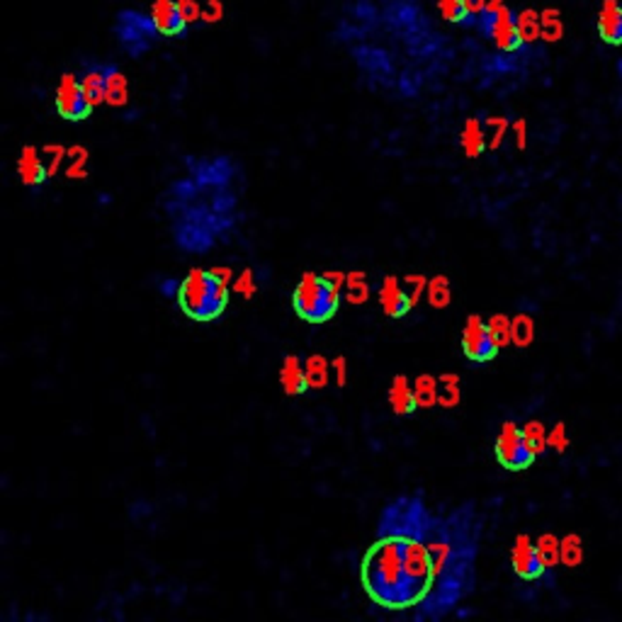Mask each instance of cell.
Segmentation results:
<instances>
[{
	"instance_id": "6da1fadb",
	"label": "cell",
	"mask_w": 622,
	"mask_h": 622,
	"mask_svg": "<svg viewBox=\"0 0 622 622\" xmlns=\"http://www.w3.org/2000/svg\"><path fill=\"white\" fill-rule=\"evenodd\" d=\"M362 589L382 608L404 610L420 606L436 581V559L426 542L377 538L360 569Z\"/></svg>"
},
{
	"instance_id": "7a4b0ae2",
	"label": "cell",
	"mask_w": 622,
	"mask_h": 622,
	"mask_svg": "<svg viewBox=\"0 0 622 622\" xmlns=\"http://www.w3.org/2000/svg\"><path fill=\"white\" fill-rule=\"evenodd\" d=\"M173 241L180 251L204 255L229 236L238 217L236 186H210L186 173L173 180L163 197Z\"/></svg>"
},
{
	"instance_id": "3957f363",
	"label": "cell",
	"mask_w": 622,
	"mask_h": 622,
	"mask_svg": "<svg viewBox=\"0 0 622 622\" xmlns=\"http://www.w3.org/2000/svg\"><path fill=\"white\" fill-rule=\"evenodd\" d=\"M177 304L187 319L210 324L227 311L229 285L212 270H190L180 287Z\"/></svg>"
},
{
	"instance_id": "277c9868",
	"label": "cell",
	"mask_w": 622,
	"mask_h": 622,
	"mask_svg": "<svg viewBox=\"0 0 622 622\" xmlns=\"http://www.w3.org/2000/svg\"><path fill=\"white\" fill-rule=\"evenodd\" d=\"M433 518L420 497H399L382 511L377 523V538L426 540Z\"/></svg>"
},
{
	"instance_id": "5b68a950",
	"label": "cell",
	"mask_w": 622,
	"mask_h": 622,
	"mask_svg": "<svg viewBox=\"0 0 622 622\" xmlns=\"http://www.w3.org/2000/svg\"><path fill=\"white\" fill-rule=\"evenodd\" d=\"M292 307L297 316L307 324H326L338 314L341 289L331 285L324 275H304L292 292Z\"/></svg>"
},
{
	"instance_id": "8992f818",
	"label": "cell",
	"mask_w": 622,
	"mask_h": 622,
	"mask_svg": "<svg viewBox=\"0 0 622 622\" xmlns=\"http://www.w3.org/2000/svg\"><path fill=\"white\" fill-rule=\"evenodd\" d=\"M494 454H497L498 464L504 470L511 471H523L532 467V462L538 460V450L532 447V443L528 440V436L523 433V428H518L514 420H505L501 426V433L497 437V445H494Z\"/></svg>"
},
{
	"instance_id": "52a82bcc",
	"label": "cell",
	"mask_w": 622,
	"mask_h": 622,
	"mask_svg": "<svg viewBox=\"0 0 622 622\" xmlns=\"http://www.w3.org/2000/svg\"><path fill=\"white\" fill-rule=\"evenodd\" d=\"M115 34H117V39L122 42L129 56H142V54L151 49L160 32L151 15L146 17L142 13H134V10H122L117 15Z\"/></svg>"
},
{
	"instance_id": "ba28073f",
	"label": "cell",
	"mask_w": 622,
	"mask_h": 622,
	"mask_svg": "<svg viewBox=\"0 0 622 622\" xmlns=\"http://www.w3.org/2000/svg\"><path fill=\"white\" fill-rule=\"evenodd\" d=\"M474 25L479 27L481 32L487 34L491 42L497 44L501 51H515L521 49V32H518V22H515V15L511 13V10L505 8H498L494 10V13H481L477 20H474Z\"/></svg>"
},
{
	"instance_id": "9c48e42d",
	"label": "cell",
	"mask_w": 622,
	"mask_h": 622,
	"mask_svg": "<svg viewBox=\"0 0 622 622\" xmlns=\"http://www.w3.org/2000/svg\"><path fill=\"white\" fill-rule=\"evenodd\" d=\"M93 102L81 85V78L76 73H64L56 85V112L68 122H81V119L91 117L93 112Z\"/></svg>"
},
{
	"instance_id": "30bf717a",
	"label": "cell",
	"mask_w": 622,
	"mask_h": 622,
	"mask_svg": "<svg viewBox=\"0 0 622 622\" xmlns=\"http://www.w3.org/2000/svg\"><path fill=\"white\" fill-rule=\"evenodd\" d=\"M498 338L488 326V321L479 316H470L462 331V350L474 362H491L498 355Z\"/></svg>"
},
{
	"instance_id": "8fae6325",
	"label": "cell",
	"mask_w": 622,
	"mask_h": 622,
	"mask_svg": "<svg viewBox=\"0 0 622 622\" xmlns=\"http://www.w3.org/2000/svg\"><path fill=\"white\" fill-rule=\"evenodd\" d=\"M511 566L518 579L538 581L547 572V564L538 549V542H532L528 535H518L511 549Z\"/></svg>"
},
{
	"instance_id": "7c38bea8",
	"label": "cell",
	"mask_w": 622,
	"mask_h": 622,
	"mask_svg": "<svg viewBox=\"0 0 622 622\" xmlns=\"http://www.w3.org/2000/svg\"><path fill=\"white\" fill-rule=\"evenodd\" d=\"M379 304H382L384 314L392 316V319H402L413 307L406 287H402V282L396 278H384V282L379 287Z\"/></svg>"
},
{
	"instance_id": "4fadbf2b",
	"label": "cell",
	"mask_w": 622,
	"mask_h": 622,
	"mask_svg": "<svg viewBox=\"0 0 622 622\" xmlns=\"http://www.w3.org/2000/svg\"><path fill=\"white\" fill-rule=\"evenodd\" d=\"M17 173H20V180L27 187L42 186L44 180L49 177V166H47L44 151L34 149V146H25L20 151V159H17Z\"/></svg>"
},
{
	"instance_id": "5bb4252c",
	"label": "cell",
	"mask_w": 622,
	"mask_h": 622,
	"mask_svg": "<svg viewBox=\"0 0 622 622\" xmlns=\"http://www.w3.org/2000/svg\"><path fill=\"white\" fill-rule=\"evenodd\" d=\"M151 20L159 27L163 37H176L186 32V20L177 10V0H153L151 3Z\"/></svg>"
},
{
	"instance_id": "9a60e30c",
	"label": "cell",
	"mask_w": 622,
	"mask_h": 622,
	"mask_svg": "<svg viewBox=\"0 0 622 622\" xmlns=\"http://www.w3.org/2000/svg\"><path fill=\"white\" fill-rule=\"evenodd\" d=\"M109 66H112V64H88V66L78 73L81 85H83V91L88 93V98H91V102H93L95 108L105 102Z\"/></svg>"
},
{
	"instance_id": "2e32d148",
	"label": "cell",
	"mask_w": 622,
	"mask_h": 622,
	"mask_svg": "<svg viewBox=\"0 0 622 622\" xmlns=\"http://www.w3.org/2000/svg\"><path fill=\"white\" fill-rule=\"evenodd\" d=\"M598 34L606 44H622V8L618 0H603L598 13Z\"/></svg>"
},
{
	"instance_id": "e0dca14e",
	"label": "cell",
	"mask_w": 622,
	"mask_h": 622,
	"mask_svg": "<svg viewBox=\"0 0 622 622\" xmlns=\"http://www.w3.org/2000/svg\"><path fill=\"white\" fill-rule=\"evenodd\" d=\"M280 384L285 389V394L289 396H299L309 389V379H307V372H304V362L299 360L297 355H287L285 362H282Z\"/></svg>"
},
{
	"instance_id": "ac0fdd59",
	"label": "cell",
	"mask_w": 622,
	"mask_h": 622,
	"mask_svg": "<svg viewBox=\"0 0 622 622\" xmlns=\"http://www.w3.org/2000/svg\"><path fill=\"white\" fill-rule=\"evenodd\" d=\"M389 404L394 409V413L404 416V413H413L419 409L416 394H413V384H409V379L404 375H396L392 387H389Z\"/></svg>"
},
{
	"instance_id": "d6986e66",
	"label": "cell",
	"mask_w": 622,
	"mask_h": 622,
	"mask_svg": "<svg viewBox=\"0 0 622 622\" xmlns=\"http://www.w3.org/2000/svg\"><path fill=\"white\" fill-rule=\"evenodd\" d=\"M460 143H462V151L470 156V159H477L481 156V151L487 149V134H484V126L477 117H471L464 122L462 134H460Z\"/></svg>"
},
{
	"instance_id": "ffe728a7",
	"label": "cell",
	"mask_w": 622,
	"mask_h": 622,
	"mask_svg": "<svg viewBox=\"0 0 622 622\" xmlns=\"http://www.w3.org/2000/svg\"><path fill=\"white\" fill-rule=\"evenodd\" d=\"M129 100V83H126L125 73L119 71L115 64L109 66L108 73V91H105V102L112 108H125Z\"/></svg>"
},
{
	"instance_id": "44dd1931",
	"label": "cell",
	"mask_w": 622,
	"mask_h": 622,
	"mask_svg": "<svg viewBox=\"0 0 622 622\" xmlns=\"http://www.w3.org/2000/svg\"><path fill=\"white\" fill-rule=\"evenodd\" d=\"M515 22H518V32H521L523 44H532L535 39L542 37V20L535 10H521L515 15Z\"/></svg>"
},
{
	"instance_id": "7402d4cb",
	"label": "cell",
	"mask_w": 622,
	"mask_h": 622,
	"mask_svg": "<svg viewBox=\"0 0 622 622\" xmlns=\"http://www.w3.org/2000/svg\"><path fill=\"white\" fill-rule=\"evenodd\" d=\"M304 372H307V379H309V389H321L326 387L328 379H331V365H328L321 355H311L304 362Z\"/></svg>"
},
{
	"instance_id": "603a6c76",
	"label": "cell",
	"mask_w": 622,
	"mask_h": 622,
	"mask_svg": "<svg viewBox=\"0 0 622 622\" xmlns=\"http://www.w3.org/2000/svg\"><path fill=\"white\" fill-rule=\"evenodd\" d=\"M413 394H416V402H419L420 409H430V406L437 404V379L430 377V375H420L413 382Z\"/></svg>"
},
{
	"instance_id": "cb8c5ba5",
	"label": "cell",
	"mask_w": 622,
	"mask_h": 622,
	"mask_svg": "<svg viewBox=\"0 0 622 622\" xmlns=\"http://www.w3.org/2000/svg\"><path fill=\"white\" fill-rule=\"evenodd\" d=\"M457 402H460V382L454 375H443L437 379V404L450 409L457 406Z\"/></svg>"
},
{
	"instance_id": "d4e9b609",
	"label": "cell",
	"mask_w": 622,
	"mask_h": 622,
	"mask_svg": "<svg viewBox=\"0 0 622 622\" xmlns=\"http://www.w3.org/2000/svg\"><path fill=\"white\" fill-rule=\"evenodd\" d=\"M540 20H542V39H545V42H559L564 34V25H562V20H559V10L555 8L542 10Z\"/></svg>"
},
{
	"instance_id": "484cf974",
	"label": "cell",
	"mask_w": 622,
	"mask_h": 622,
	"mask_svg": "<svg viewBox=\"0 0 622 622\" xmlns=\"http://www.w3.org/2000/svg\"><path fill=\"white\" fill-rule=\"evenodd\" d=\"M426 292H428V302L433 304L436 309H445L447 304H450V297H453L450 295V282H447V278H443V275L430 280Z\"/></svg>"
},
{
	"instance_id": "4316f807",
	"label": "cell",
	"mask_w": 622,
	"mask_h": 622,
	"mask_svg": "<svg viewBox=\"0 0 622 622\" xmlns=\"http://www.w3.org/2000/svg\"><path fill=\"white\" fill-rule=\"evenodd\" d=\"M511 338H514V343L521 345V348H525V345L532 343V338H535V326H532V319H530V316H525V314L515 316V319L511 321Z\"/></svg>"
},
{
	"instance_id": "83f0119b",
	"label": "cell",
	"mask_w": 622,
	"mask_h": 622,
	"mask_svg": "<svg viewBox=\"0 0 622 622\" xmlns=\"http://www.w3.org/2000/svg\"><path fill=\"white\" fill-rule=\"evenodd\" d=\"M538 549L547 566H555L557 562H562V542L555 535H542L538 540Z\"/></svg>"
},
{
	"instance_id": "f1b7e54d",
	"label": "cell",
	"mask_w": 622,
	"mask_h": 622,
	"mask_svg": "<svg viewBox=\"0 0 622 622\" xmlns=\"http://www.w3.org/2000/svg\"><path fill=\"white\" fill-rule=\"evenodd\" d=\"M583 559V547H581L579 535H566L562 540V562L566 566H576Z\"/></svg>"
},
{
	"instance_id": "f546056e",
	"label": "cell",
	"mask_w": 622,
	"mask_h": 622,
	"mask_svg": "<svg viewBox=\"0 0 622 622\" xmlns=\"http://www.w3.org/2000/svg\"><path fill=\"white\" fill-rule=\"evenodd\" d=\"M437 10L447 22H464L467 20L464 0H437Z\"/></svg>"
},
{
	"instance_id": "4dcf8cb0",
	"label": "cell",
	"mask_w": 622,
	"mask_h": 622,
	"mask_svg": "<svg viewBox=\"0 0 622 622\" xmlns=\"http://www.w3.org/2000/svg\"><path fill=\"white\" fill-rule=\"evenodd\" d=\"M345 285H348V299H350V304H365L370 299V289H367L365 280H362V272L348 275Z\"/></svg>"
},
{
	"instance_id": "1f68e13d",
	"label": "cell",
	"mask_w": 622,
	"mask_h": 622,
	"mask_svg": "<svg viewBox=\"0 0 622 622\" xmlns=\"http://www.w3.org/2000/svg\"><path fill=\"white\" fill-rule=\"evenodd\" d=\"M523 433L528 436V440L532 443V447L538 450V453H542L547 447V433H545V426L540 423V420H528L525 426H523Z\"/></svg>"
},
{
	"instance_id": "d6a6232c",
	"label": "cell",
	"mask_w": 622,
	"mask_h": 622,
	"mask_svg": "<svg viewBox=\"0 0 622 622\" xmlns=\"http://www.w3.org/2000/svg\"><path fill=\"white\" fill-rule=\"evenodd\" d=\"M177 10H180L187 27L203 20V0H177Z\"/></svg>"
},
{
	"instance_id": "836d02e7",
	"label": "cell",
	"mask_w": 622,
	"mask_h": 622,
	"mask_svg": "<svg viewBox=\"0 0 622 622\" xmlns=\"http://www.w3.org/2000/svg\"><path fill=\"white\" fill-rule=\"evenodd\" d=\"M488 326H491V331H494V336L498 338V343L505 345L511 343L514 338H511V319H505L504 314H497V316H491L488 319Z\"/></svg>"
},
{
	"instance_id": "e575fe53",
	"label": "cell",
	"mask_w": 622,
	"mask_h": 622,
	"mask_svg": "<svg viewBox=\"0 0 622 622\" xmlns=\"http://www.w3.org/2000/svg\"><path fill=\"white\" fill-rule=\"evenodd\" d=\"M255 275H253V270H244L238 278L234 280V292H238V295L244 297V299H251L253 295H255Z\"/></svg>"
},
{
	"instance_id": "d590c367",
	"label": "cell",
	"mask_w": 622,
	"mask_h": 622,
	"mask_svg": "<svg viewBox=\"0 0 622 622\" xmlns=\"http://www.w3.org/2000/svg\"><path fill=\"white\" fill-rule=\"evenodd\" d=\"M85 163H88V153L85 149H73L71 151V166L66 168L68 177H85Z\"/></svg>"
},
{
	"instance_id": "8d00e7d4",
	"label": "cell",
	"mask_w": 622,
	"mask_h": 622,
	"mask_svg": "<svg viewBox=\"0 0 622 622\" xmlns=\"http://www.w3.org/2000/svg\"><path fill=\"white\" fill-rule=\"evenodd\" d=\"M224 17V3L221 0H203V22L214 25Z\"/></svg>"
},
{
	"instance_id": "74e56055",
	"label": "cell",
	"mask_w": 622,
	"mask_h": 622,
	"mask_svg": "<svg viewBox=\"0 0 622 622\" xmlns=\"http://www.w3.org/2000/svg\"><path fill=\"white\" fill-rule=\"evenodd\" d=\"M547 445L555 447L557 453H564V450H566V445H569V437H566L564 423H557L555 428L547 433Z\"/></svg>"
},
{
	"instance_id": "f35d334b",
	"label": "cell",
	"mask_w": 622,
	"mask_h": 622,
	"mask_svg": "<svg viewBox=\"0 0 622 622\" xmlns=\"http://www.w3.org/2000/svg\"><path fill=\"white\" fill-rule=\"evenodd\" d=\"M487 126H491L494 129V134H491V142H488V149H497L498 143H501V139H504L505 129H508V122L501 117H491L487 119Z\"/></svg>"
},
{
	"instance_id": "ab89813d",
	"label": "cell",
	"mask_w": 622,
	"mask_h": 622,
	"mask_svg": "<svg viewBox=\"0 0 622 622\" xmlns=\"http://www.w3.org/2000/svg\"><path fill=\"white\" fill-rule=\"evenodd\" d=\"M180 287H183V282L176 278H163L159 282V292L163 299H177L180 297Z\"/></svg>"
},
{
	"instance_id": "60d3db41",
	"label": "cell",
	"mask_w": 622,
	"mask_h": 622,
	"mask_svg": "<svg viewBox=\"0 0 622 622\" xmlns=\"http://www.w3.org/2000/svg\"><path fill=\"white\" fill-rule=\"evenodd\" d=\"M331 372L336 375L338 387H345V382H348V360L345 358H336V360L331 362Z\"/></svg>"
},
{
	"instance_id": "b9f144b4",
	"label": "cell",
	"mask_w": 622,
	"mask_h": 622,
	"mask_svg": "<svg viewBox=\"0 0 622 622\" xmlns=\"http://www.w3.org/2000/svg\"><path fill=\"white\" fill-rule=\"evenodd\" d=\"M464 8H467V20L464 22H470V25H474V20L484 13V8H487V0H464Z\"/></svg>"
},
{
	"instance_id": "7bdbcfd3",
	"label": "cell",
	"mask_w": 622,
	"mask_h": 622,
	"mask_svg": "<svg viewBox=\"0 0 622 622\" xmlns=\"http://www.w3.org/2000/svg\"><path fill=\"white\" fill-rule=\"evenodd\" d=\"M515 129V136H518V149H525V134H528V129H525V122L523 119H518L514 125Z\"/></svg>"
},
{
	"instance_id": "ee69618b",
	"label": "cell",
	"mask_w": 622,
	"mask_h": 622,
	"mask_svg": "<svg viewBox=\"0 0 622 622\" xmlns=\"http://www.w3.org/2000/svg\"><path fill=\"white\" fill-rule=\"evenodd\" d=\"M324 278H326L328 282H331V285H336L338 289H341V287H343V282H348V278H345L343 272H326V275H324Z\"/></svg>"
},
{
	"instance_id": "f6af8a7d",
	"label": "cell",
	"mask_w": 622,
	"mask_h": 622,
	"mask_svg": "<svg viewBox=\"0 0 622 622\" xmlns=\"http://www.w3.org/2000/svg\"><path fill=\"white\" fill-rule=\"evenodd\" d=\"M212 272H214L217 278L224 280V282H227V285H229V280H231V270H229V268H212Z\"/></svg>"
},
{
	"instance_id": "bcb514c9",
	"label": "cell",
	"mask_w": 622,
	"mask_h": 622,
	"mask_svg": "<svg viewBox=\"0 0 622 622\" xmlns=\"http://www.w3.org/2000/svg\"><path fill=\"white\" fill-rule=\"evenodd\" d=\"M505 5V0H487V13H494V10H498V8H504Z\"/></svg>"
},
{
	"instance_id": "7dc6e473",
	"label": "cell",
	"mask_w": 622,
	"mask_h": 622,
	"mask_svg": "<svg viewBox=\"0 0 622 622\" xmlns=\"http://www.w3.org/2000/svg\"><path fill=\"white\" fill-rule=\"evenodd\" d=\"M618 71H620V76H622V61H620V64H618Z\"/></svg>"
}]
</instances>
